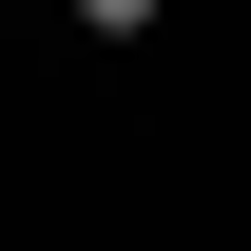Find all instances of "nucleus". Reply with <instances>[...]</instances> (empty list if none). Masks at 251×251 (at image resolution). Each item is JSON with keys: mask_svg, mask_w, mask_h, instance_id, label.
<instances>
[{"mask_svg": "<svg viewBox=\"0 0 251 251\" xmlns=\"http://www.w3.org/2000/svg\"><path fill=\"white\" fill-rule=\"evenodd\" d=\"M174 20V0H77V39H97V58H116V39H155Z\"/></svg>", "mask_w": 251, "mask_h": 251, "instance_id": "nucleus-1", "label": "nucleus"}]
</instances>
